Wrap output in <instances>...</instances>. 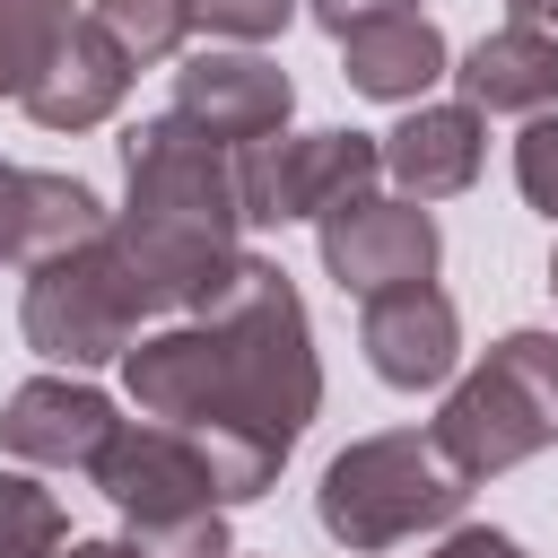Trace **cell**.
I'll list each match as a JSON object with an SVG mask.
<instances>
[{
  "mask_svg": "<svg viewBox=\"0 0 558 558\" xmlns=\"http://www.w3.org/2000/svg\"><path fill=\"white\" fill-rule=\"evenodd\" d=\"M131 52L113 44V26L105 17H70L61 26V44H52V61L26 78V122L35 131H96V122H113L122 113V96H131Z\"/></svg>",
  "mask_w": 558,
  "mask_h": 558,
  "instance_id": "8fae6325",
  "label": "cell"
},
{
  "mask_svg": "<svg viewBox=\"0 0 558 558\" xmlns=\"http://www.w3.org/2000/svg\"><path fill=\"white\" fill-rule=\"evenodd\" d=\"M506 26H532V35L558 44V0H506Z\"/></svg>",
  "mask_w": 558,
  "mask_h": 558,
  "instance_id": "484cf974",
  "label": "cell"
},
{
  "mask_svg": "<svg viewBox=\"0 0 558 558\" xmlns=\"http://www.w3.org/2000/svg\"><path fill=\"white\" fill-rule=\"evenodd\" d=\"M70 514L35 471H0V558H61Z\"/></svg>",
  "mask_w": 558,
  "mask_h": 558,
  "instance_id": "e0dca14e",
  "label": "cell"
},
{
  "mask_svg": "<svg viewBox=\"0 0 558 558\" xmlns=\"http://www.w3.org/2000/svg\"><path fill=\"white\" fill-rule=\"evenodd\" d=\"M480 157H488V113L471 105H410L392 131H384V174L410 192V201H453L480 183Z\"/></svg>",
  "mask_w": 558,
  "mask_h": 558,
  "instance_id": "5bb4252c",
  "label": "cell"
},
{
  "mask_svg": "<svg viewBox=\"0 0 558 558\" xmlns=\"http://www.w3.org/2000/svg\"><path fill=\"white\" fill-rule=\"evenodd\" d=\"M131 549L140 558H235L227 541V514H174V523H131Z\"/></svg>",
  "mask_w": 558,
  "mask_h": 558,
  "instance_id": "ffe728a7",
  "label": "cell"
},
{
  "mask_svg": "<svg viewBox=\"0 0 558 558\" xmlns=\"http://www.w3.org/2000/svg\"><path fill=\"white\" fill-rule=\"evenodd\" d=\"M140 323H148V305H140V288H131V270H122V253H113V235L96 227L87 244H70V253H44V262H26V296H17V331H26V349L35 357H52V366H113L131 340H140Z\"/></svg>",
  "mask_w": 558,
  "mask_h": 558,
  "instance_id": "5b68a950",
  "label": "cell"
},
{
  "mask_svg": "<svg viewBox=\"0 0 558 558\" xmlns=\"http://www.w3.org/2000/svg\"><path fill=\"white\" fill-rule=\"evenodd\" d=\"M174 113H192L209 140L244 148V140L288 131V113H296V78H288L279 61H262L253 44H209V52H192V61L174 70Z\"/></svg>",
  "mask_w": 558,
  "mask_h": 558,
  "instance_id": "9c48e42d",
  "label": "cell"
},
{
  "mask_svg": "<svg viewBox=\"0 0 558 558\" xmlns=\"http://www.w3.org/2000/svg\"><path fill=\"white\" fill-rule=\"evenodd\" d=\"M131 288L148 314H201L227 270L244 262V201H235V148L209 140L192 113H148L122 131V209L105 218Z\"/></svg>",
  "mask_w": 558,
  "mask_h": 558,
  "instance_id": "7a4b0ae2",
  "label": "cell"
},
{
  "mask_svg": "<svg viewBox=\"0 0 558 558\" xmlns=\"http://www.w3.org/2000/svg\"><path fill=\"white\" fill-rule=\"evenodd\" d=\"M70 17H78L70 0H0V96H26V78L52 61Z\"/></svg>",
  "mask_w": 558,
  "mask_h": 558,
  "instance_id": "ac0fdd59",
  "label": "cell"
},
{
  "mask_svg": "<svg viewBox=\"0 0 558 558\" xmlns=\"http://www.w3.org/2000/svg\"><path fill=\"white\" fill-rule=\"evenodd\" d=\"M549 296H558V253H549Z\"/></svg>",
  "mask_w": 558,
  "mask_h": 558,
  "instance_id": "83f0119b",
  "label": "cell"
},
{
  "mask_svg": "<svg viewBox=\"0 0 558 558\" xmlns=\"http://www.w3.org/2000/svg\"><path fill=\"white\" fill-rule=\"evenodd\" d=\"M105 227V201L78 183V174H35L26 166V218H17V262H44V253H70Z\"/></svg>",
  "mask_w": 558,
  "mask_h": 558,
  "instance_id": "2e32d148",
  "label": "cell"
},
{
  "mask_svg": "<svg viewBox=\"0 0 558 558\" xmlns=\"http://www.w3.org/2000/svg\"><path fill=\"white\" fill-rule=\"evenodd\" d=\"M340 78L357 87V96H375V105H418L445 70H453V52H445V26L427 17V9H366V17H349L340 35Z\"/></svg>",
  "mask_w": 558,
  "mask_h": 558,
  "instance_id": "4fadbf2b",
  "label": "cell"
},
{
  "mask_svg": "<svg viewBox=\"0 0 558 558\" xmlns=\"http://www.w3.org/2000/svg\"><path fill=\"white\" fill-rule=\"evenodd\" d=\"M17 218H26V166H0V262H17Z\"/></svg>",
  "mask_w": 558,
  "mask_h": 558,
  "instance_id": "cb8c5ba5",
  "label": "cell"
},
{
  "mask_svg": "<svg viewBox=\"0 0 558 558\" xmlns=\"http://www.w3.org/2000/svg\"><path fill=\"white\" fill-rule=\"evenodd\" d=\"M87 17H105L131 61H166V52H183V35H192V0H96Z\"/></svg>",
  "mask_w": 558,
  "mask_h": 558,
  "instance_id": "d6986e66",
  "label": "cell"
},
{
  "mask_svg": "<svg viewBox=\"0 0 558 558\" xmlns=\"http://www.w3.org/2000/svg\"><path fill=\"white\" fill-rule=\"evenodd\" d=\"M357 305H366L357 349L392 392H427V384H445L462 366V314H453V296L436 279H401V288H375Z\"/></svg>",
  "mask_w": 558,
  "mask_h": 558,
  "instance_id": "30bf717a",
  "label": "cell"
},
{
  "mask_svg": "<svg viewBox=\"0 0 558 558\" xmlns=\"http://www.w3.org/2000/svg\"><path fill=\"white\" fill-rule=\"evenodd\" d=\"M384 140L375 131H270L235 148V201L244 227H288V218H331L340 201L375 192Z\"/></svg>",
  "mask_w": 558,
  "mask_h": 558,
  "instance_id": "8992f818",
  "label": "cell"
},
{
  "mask_svg": "<svg viewBox=\"0 0 558 558\" xmlns=\"http://www.w3.org/2000/svg\"><path fill=\"white\" fill-rule=\"evenodd\" d=\"M113 427H122V410H113L96 384H78V375H35V384H17L9 410H0V453H9V462H35V471H87Z\"/></svg>",
  "mask_w": 558,
  "mask_h": 558,
  "instance_id": "7c38bea8",
  "label": "cell"
},
{
  "mask_svg": "<svg viewBox=\"0 0 558 558\" xmlns=\"http://www.w3.org/2000/svg\"><path fill=\"white\" fill-rule=\"evenodd\" d=\"M462 480H497L558 445V331H506L427 427Z\"/></svg>",
  "mask_w": 558,
  "mask_h": 558,
  "instance_id": "277c9868",
  "label": "cell"
},
{
  "mask_svg": "<svg viewBox=\"0 0 558 558\" xmlns=\"http://www.w3.org/2000/svg\"><path fill=\"white\" fill-rule=\"evenodd\" d=\"M87 480L113 497L122 523H174V514L227 506L209 453H201L183 427H166V418H122V427L105 436V453L87 462Z\"/></svg>",
  "mask_w": 558,
  "mask_h": 558,
  "instance_id": "52a82bcc",
  "label": "cell"
},
{
  "mask_svg": "<svg viewBox=\"0 0 558 558\" xmlns=\"http://www.w3.org/2000/svg\"><path fill=\"white\" fill-rule=\"evenodd\" d=\"M296 9L305 0H192V26H209L218 44H270V35H288Z\"/></svg>",
  "mask_w": 558,
  "mask_h": 558,
  "instance_id": "44dd1931",
  "label": "cell"
},
{
  "mask_svg": "<svg viewBox=\"0 0 558 558\" xmlns=\"http://www.w3.org/2000/svg\"><path fill=\"white\" fill-rule=\"evenodd\" d=\"M427 558H532L514 532H488V523H445V541Z\"/></svg>",
  "mask_w": 558,
  "mask_h": 558,
  "instance_id": "603a6c76",
  "label": "cell"
},
{
  "mask_svg": "<svg viewBox=\"0 0 558 558\" xmlns=\"http://www.w3.org/2000/svg\"><path fill=\"white\" fill-rule=\"evenodd\" d=\"M61 558H140V549H131V541H70Z\"/></svg>",
  "mask_w": 558,
  "mask_h": 558,
  "instance_id": "4316f807",
  "label": "cell"
},
{
  "mask_svg": "<svg viewBox=\"0 0 558 558\" xmlns=\"http://www.w3.org/2000/svg\"><path fill=\"white\" fill-rule=\"evenodd\" d=\"M445 78L462 87L471 113H549V105H558V44L532 35V26H497V35H480Z\"/></svg>",
  "mask_w": 558,
  "mask_h": 558,
  "instance_id": "9a60e30c",
  "label": "cell"
},
{
  "mask_svg": "<svg viewBox=\"0 0 558 558\" xmlns=\"http://www.w3.org/2000/svg\"><path fill=\"white\" fill-rule=\"evenodd\" d=\"M462 497H471V480L445 462L436 436L384 427V436H357V445H340V453L323 462L314 523H323L340 549L375 558V549H401V541H418V532H445V523L462 514Z\"/></svg>",
  "mask_w": 558,
  "mask_h": 558,
  "instance_id": "3957f363",
  "label": "cell"
},
{
  "mask_svg": "<svg viewBox=\"0 0 558 558\" xmlns=\"http://www.w3.org/2000/svg\"><path fill=\"white\" fill-rule=\"evenodd\" d=\"M305 9H314V26H323V35H340L349 17H366V9H401V0H305Z\"/></svg>",
  "mask_w": 558,
  "mask_h": 558,
  "instance_id": "d4e9b609",
  "label": "cell"
},
{
  "mask_svg": "<svg viewBox=\"0 0 558 558\" xmlns=\"http://www.w3.org/2000/svg\"><path fill=\"white\" fill-rule=\"evenodd\" d=\"M314 235H323V270L340 279V296H375V288H401V279H436V253H445V235H436V218H427V201H410V192H357V201H340L331 218H314Z\"/></svg>",
  "mask_w": 558,
  "mask_h": 558,
  "instance_id": "ba28073f",
  "label": "cell"
},
{
  "mask_svg": "<svg viewBox=\"0 0 558 558\" xmlns=\"http://www.w3.org/2000/svg\"><path fill=\"white\" fill-rule=\"evenodd\" d=\"M514 183H523V201L558 227V113H532V122H523V140H514Z\"/></svg>",
  "mask_w": 558,
  "mask_h": 558,
  "instance_id": "7402d4cb",
  "label": "cell"
},
{
  "mask_svg": "<svg viewBox=\"0 0 558 558\" xmlns=\"http://www.w3.org/2000/svg\"><path fill=\"white\" fill-rule=\"evenodd\" d=\"M122 384H131L140 418H166L209 453L227 506L270 497L279 462L296 453V436L323 410V366H314L296 279L279 262L244 253L192 323L122 349Z\"/></svg>",
  "mask_w": 558,
  "mask_h": 558,
  "instance_id": "6da1fadb",
  "label": "cell"
}]
</instances>
